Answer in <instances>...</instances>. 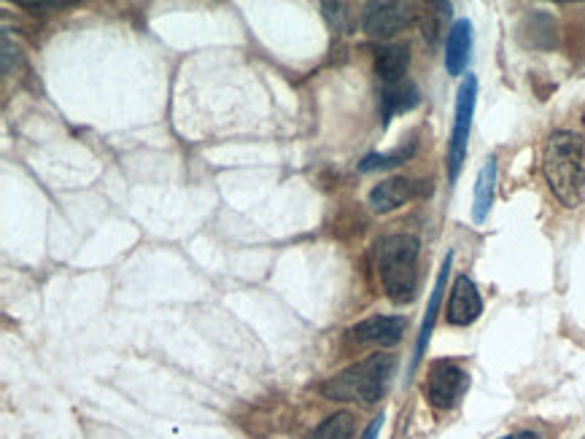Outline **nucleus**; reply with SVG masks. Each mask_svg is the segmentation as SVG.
Masks as SVG:
<instances>
[{"label":"nucleus","mask_w":585,"mask_h":439,"mask_svg":"<svg viewBox=\"0 0 585 439\" xmlns=\"http://www.w3.org/2000/svg\"><path fill=\"white\" fill-rule=\"evenodd\" d=\"M542 176L567 208L585 202V141L575 132H553L542 151Z\"/></svg>","instance_id":"nucleus-1"},{"label":"nucleus","mask_w":585,"mask_h":439,"mask_svg":"<svg viewBox=\"0 0 585 439\" xmlns=\"http://www.w3.org/2000/svg\"><path fill=\"white\" fill-rule=\"evenodd\" d=\"M394 369H397L394 356L373 353V356L356 361V364L346 367L343 372L332 375L327 383H321V394L327 396L329 402H381L391 383Z\"/></svg>","instance_id":"nucleus-2"},{"label":"nucleus","mask_w":585,"mask_h":439,"mask_svg":"<svg viewBox=\"0 0 585 439\" xmlns=\"http://www.w3.org/2000/svg\"><path fill=\"white\" fill-rule=\"evenodd\" d=\"M418 238L413 235H389L375 246V267L391 302L405 305L416 297L418 289Z\"/></svg>","instance_id":"nucleus-3"},{"label":"nucleus","mask_w":585,"mask_h":439,"mask_svg":"<svg viewBox=\"0 0 585 439\" xmlns=\"http://www.w3.org/2000/svg\"><path fill=\"white\" fill-rule=\"evenodd\" d=\"M475 103H478V79L467 76V79L461 81L459 95H456V116H453L451 143H448V178H451V184L459 178L464 159H467V143H470Z\"/></svg>","instance_id":"nucleus-4"},{"label":"nucleus","mask_w":585,"mask_h":439,"mask_svg":"<svg viewBox=\"0 0 585 439\" xmlns=\"http://www.w3.org/2000/svg\"><path fill=\"white\" fill-rule=\"evenodd\" d=\"M470 386V375L453 364V361H435L429 369V378H426V399L437 410H451L456 407L464 391Z\"/></svg>","instance_id":"nucleus-5"},{"label":"nucleus","mask_w":585,"mask_h":439,"mask_svg":"<svg viewBox=\"0 0 585 439\" xmlns=\"http://www.w3.org/2000/svg\"><path fill=\"white\" fill-rule=\"evenodd\" d=\"M483 313V299H480L478 286L467 278L459 275L451 289V299H448V310L445 318L451 326H470L475 324Z\"/></svg>","instance_id":"nucleus-6"},{"label":"nucleus","mask_w":585,"mask_h":439,"mask_svg":"<svg viewBox=\"0 0 585 439\" xmlns=\"http://www.w3.org/2000/svg\"><path fill=\"white\" fill-rule=\"evenodd\" d=\"M408 329V321L402 316H373L364 318L351 329V337L362 345H381L391 348L402 340V334Z\"/></svg>","instance_id":"nucleus-7"},{"label":"nucleus","mask_w":585,"mask_h":439,"mask_svg":"<svg viewBox=\"0 0 585 439\" xmlns=\"http://www.w3.org/2000/svg\"><path fill=\"white\" fill-rule=\"evenodd\" d=\"M408 22H410L408 6H399V3H373L370 9L364 11L362 17L364 33L373 38L394 36L402 27H408Z\"/></svg>","instance_id":"nucleus-8"},{"label":"nucleus","mask_w":585,"mask_h":439,"mask_svg":"<svg viewBox=\"0 0 585 439\" xmlns=\"http://www.w3.org/2000/svg\"><path fill=\"white\" fill-rule=\"evenodd\" d=\"M451 264H453V254L445 256L443 267H440V275H437L435 289H432V297H429V305H426L424 313V324H421V332H418L416 340V356H413V364H410V372L418 367V361L424 359L426 345H429V337H432V329H435L437 313H440V302H443L445 294V283H448V273H451Z\"/></svg>","instance_id":"nucleus-9"},{"label":"nucleus","mask_w":585,"mask_h":439,"mask_svg":"<svg viewBox=\"0 0 585 439\" xmlns=\"http://www.w3.org/2000/svg\"><path fill=\"white\" fill-rule=\"evenodd\" d=\"M418 194L416 184L408 181V178H386L378 186H373V192L367 197L370 208L375 213H389L402 208L405 202H410Z\"/></svg>","instance_id":"nucleus-10"},{"label":"nucleus","mask_w":585,"mask_h":439,"mask_svg":"<svg viewBox=\"0 0 585 439\" xmlns=\"http://www.w3.org/2000/svg\"><path fill=\"white\" fill-rule=\"evenodd\" d=\"M472 52V25L470 19H459L453 22L448 30V41H445V68L451 76H461L467 68Z\"/></svg>","instance_id":"nucleus-11"},{"label":"nucleus","mask_w":585,"mask_h":439,"mask_svg":"<svg viewBox=\"0 0 585 439\" xmlns=\"http://www.w3.org/2000/svg\"><path fill=\"white\" fill-rule=\"evenodd\" d=\"M494 194H497V159L488 157L486 165L480 167L478 181H475V200H472V221L475 224H483L488 219Z\"/></svg>","instance_id":"nucleus-12"},{"label":"nucleus","mask_w":585,"mask_h":439,"mask_svg":"<svg viewBox=\"0 0 585 439\" xmlns=\"http://www.w3.org/2000/svg\"><path fill=\"white\" fill-rule=\"evenodd\" d=\"M410 54L405 46H381L375 52V73L383 84H399L408 73Z\"/></svg>","instance_id":"nucleus-13"},{"label":"nucleus","mask_w":585,"mask_h":439,"mask_svg":"<svg viewBox=\"0 0 585 439\" xmlns=\"http://www.w3.org/2000/svg\"><path fill=\"white\" fill-rule=\"evenodd\" d=\"M418 106V89L410 81H399V84H386L381 92V108L383 122L389 124L397 114H405L410 108Z\"/></svg>","instance_id":"nucleus-14"},{"label":"nucleus","mask_w":585,"mask_h":439,"mask_svg":"<svg viewBox=\"0 0 585 439\" xmlns=\"http://www.w3.org/2000/svg\"><path fill=\"white\" fill-rule=\"evenodd\" d=\"M354 415L351 413H335L329 415L327 421L321 423L319 429L313 431L311 439H351L354 437Z\"/></svg>","instance_id":"nucleus-15"},{"label":"nucleus","mask_w":585,"mask_h":439,"mask_svg":"<svg viewBox=\"0 0 585 439\" xmlns=\"http://www.w3.org/2000/svg\"><path fill=\"white\" fill-rule=\"evenodd\" d=\"M413 151H416V146L410 143L408 149H397L391 151V154H370V157H364L359 162V170L362 173H373V170H381V167H394L399 162H405L408 157H413Z\"/></svg>","instance_id":"nucleus-16"},{"label":"nucleus","mask_w":585,"mask_h":439,"mask_svg":"<svg viewBox=\"0 0 585 439\" xmlns=\"http://www.w3.org/2000/svg\"><path fill=\"white\" fill-rule=\"evenodd\" d=\"M321 9L327 14V19L332 22V27H337L340 33L348 30V11L343 3H321Z\"/></svg>","instance_id":"nucleus-17"},{"label":"nucleus","mask_w":585,"mask_h":439,"mask_svg":"<svg viewBox=\"0 0 585 439\" xmlns=\"http://www.w3.org/2000/svg\"><path fill=\"white\" fill-rule=\"evenodd\" d=\"M383 421H386L383 415H378V418H373V423L367 426V431H364V437L362 439H378V431H381Z\"/></svg>","instance_id":"nucleus-18"},{"label":"nucleus","mask_w":585,"mask_h":439,"mask_svg":"<svg viewBox=\"0 0 585 439\" xmlns=\"http://www.w3.org/2000/svg\"><path fill=\"white\" fill-rule=\"evenodd\" d=\"M502 439H542L540 434H534V431H515V434H510V437H502Z\"/></svg>","instance_id":"nucleus-19"}]
</instances>
